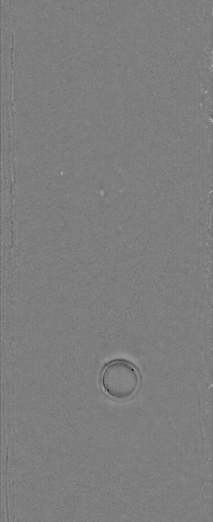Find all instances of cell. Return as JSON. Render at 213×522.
<instances>
[{
	"mask_svg": "<svg viewBox=\"0 0 213 522\" xmlns=\"http://www.w3.org/2000/svg\"><path fill=\"white\" fill-rule=\"evenodd\" d=\"M105 392L111 397L125 400L132 396L139 384L136 369L128 362L117 360L109 364L101 378Z\"/></svg>",
	"mask_w": 213,
	"mask_h": 522,
	"instance_id": "1",
	"label": "cell"
}]
</instances>
